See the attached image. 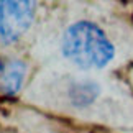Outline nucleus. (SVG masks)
<instances>
[{
	"label": "nucleus",
	"instance_id": "obj_1",
	"mask_svg": "<svg viewBox=\"0 0 133 133\" xmlns=\"http://www.w3.org/2000/svg\"><path fill=\"white\" fill-rule=\"evenodd\" d=\"M61 53L79 69H104L115 58V46L97 23L79 20L66 28Z\"/></svg>",
	"mask_w": 133,
	"mask_h": 133
},
{
	"label": "nucleus",
	"instance_id": "obj_2",
	"mask_svg": "<svg viewBox=\"0 0 133 133\" xmlns=\"http://www.w3.org/2000/svg\"><path fill=\"white\" fill-rule=\"evenodd\" d=\"M36 3L30 0H2L0 2V43L8 46L17 43L35 18Z\"/></svg>",
	"mask_w": 133,
	"mask_h": 133
},
{
	"label": "nucleus",
	"instance_id": "obj_3",
	"mask_svg": "<svg viewBox=\"0 0 133 133\" xmlns=\"http://www.w3.org/2000/svg\"><path fill=\"white\" fill-rule=\"evenodd\" d=\"M25 76H26V64L22 59L3 61L0 58V92L5 95H15L22 89Z\"/></svg>",
	"mask_w": 133,
	"mask_h": 133
},
{
	"label": "nucleus",
	"instance_id": "obj_4",
	"mask_svg": "<svg viewBox=\"0 0 133 133\" xmlns=\"http://www.w3.org/2000/svg\"><path fill=\"white\" fill-rule=\"evenodd\" d=\"M99 94H100L99 84L94 82V81H87V79L76 81V82L71 84V87L68 90L69 102L76 109H85L90 104H94Z\"/></svg>",
	"mask_w": 133,
	"mask_h": 133
}]
</instances>
